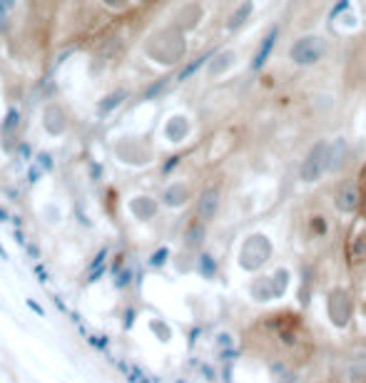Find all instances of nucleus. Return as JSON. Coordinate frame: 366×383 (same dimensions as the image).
I'll return each instance as SVG.
<instances>
[{
  "mask_svg": "<svg viewBox=\"0 0 366 383\" xmlns=\"http://www.w3.org/2000/svg\"><path fill=\"white\" fill-rule=\"evenodd\" d=\"M272 257V241L264 234H252L244 239L242 251H239V266L247 271H257L269 262Z\"/></svg>",
  "mask_w": 366,
  "mask_h": 383,
  "instance_id": "f257e3e1",
  "label": "nucleus"
},
{
  "mask_svg": "<svg viewBox=\"0 0 366 383\" xmlns=\"http://www.w3.org/2000/svg\"><path fill=\"white\" fill-rule=\"evenodd\" d=\"M324 55H327V40L321 35H304L289 48V58L299 67L316 65L319 60H324Z\"/></svg>",
  "mask_w": 366,
  "mask_h": 383,
  "instance_id": "f03ea898",
  "label": "nucleus"
},
{
  "mask_svg": "<svg viewBox=\"0 0 366 383\" xmlns=\"http://www.w3.org/2000/svg\"><path fill=\"white\" fill-rule=\"evenodd\" d=\"M147 50H150V58H154L157 62L172 65L175 60L182 58L184 40L180 32H172V30H170V32H162V35H157L154 40H150Z\"/></svg>",
  "mask_w": 366,
  "mask_h": 383,
  "instance_id": "7ed1b4c3",
  "label": "nucleus"
},
{
  "mask_svg": "<svg viewBox=\"0 0 366 383\" xmlns=\"http://www.w3.org/2000/svg\"><path fill=\"white\" fill-rule=\"evenodd\" d=\"M327 149H329V142H316L314 147L306 152L304 162L299 167V179L302 182L314 184V182L321 179V175L327 172Z\"/></svg>",
  "mask_w": 366,
  "mask_h": 383,
  "instance_id": "20e7f679",
  "label": "nucleus"
},
{
  "mask_svg": "<svg viewBox=\"0 0 366 383\" xmlns=\"http://www.w3.org/2000/svg\"><path fill=\"white\" fill-rule=\"evenodd\" d=\"M329 316L336 326H346L351 319V299L344 289H334L329 294Z\"/></svg>",
  "mask_w": 366,
  "mask_h": 383,
  "instance_id": "39448f33",
  "label": "nucleus"
},
{
  "mask_svg": "<svg viewBox=\"0 0 366 383\" xmlns=\"http://www.w3.org/2000/svg\"><path fill=\"white\" fill-rule=\"evenodd\" d=\"M276 40H279V25H274V28L262 37V42H259V48H257V53H254V60H252V72H259V70L267 65V60L272 58V50H274Z\"/></svg>",
  "mask_w": 366,
  "mask_h": 383,
  "instance_id": "423d86ee",
  "label": "nucleus"
},
{
  "mask_svg": "<svg viewBox=\"0 0 366 383\" xmlns=\"http://www.w3.org/2000/svg\"><path fill=\"white\" fill-rule=\"evenodd\" d=\"M334 204H336V209L344 211V214L356 211V206H359V189H356L354 184L339 187V192H336V197H334Z\"/></svg>",
  "mask_w": 366,
  "mask_h": 383,
  "instance_id": "0eeeda50",
  "label": "nucleus"
},
{
  "mask_svg": "<svg viewBox=\"0 0 366 383\" xmlns=\"http://www.w3.org/2000/svg\"><path fill=\"white\" fill-rule=\"evenodd\" d=\"M344 159H346V142L344 137H336L334 142H329V149H327V172L339 169Z\"/></svg>",
  "mask_w": 366,
  "mask_h": 383,
  "instance_id": "6e6552de",
  "label": "nucleus"
},
{
  "mask_svg": "<svg viewBox=\"0 0 366 383\" xmlns=\"http://www.w3.org/2000/svg\"><path fill=\"white\" fill-rule=\"evenodd\" d=\"M219 209V192L217 189H205L199 194V204H197V211L202 219H212Z\"/></svg>",
  "mask_w": 366,
  "mask_h": 383,
  "instance_id": "1a4fd4ad",
  "label": "nucleus"
},
{
  "mask_svg": "<svg viewBox=\"0 0 366 383\" xmlns=\"http://www.w3.org/2000/svg\"><path fill=\"white\" fill-rule=\"evenodd\" d=\"M252 13H254V3H252V0H244L242 5H239V8H237V10L229 15V20H227V30H229V32L239 30L244 23L249 20V15H252Z\"/></svg>",
  "mask_w": 366,
  "mask_h": 383,
  "instance_id": "9d476101",
  "label": "nucleus"
},
{
  "mask_svg": "<svg viewBox=\"0 0 366 383\" xmlns=\"http://www.w3.org/2000/svg\"><path fill=\"white\" fill-rule=\"evenodd\" d=\"M234 53L232 50H224V53H214V58L210 60V75H222L227 72L232 65H234Z\"/></svg>",
  "mask_w": 366,
  "mask_h": 383,
  "instance_id": "9b49d317",
  "label": "nucleus"
},
{
  "mask_svg": "<svg viewBox=\"0 0 366 383\" xmlns=\"http://www.w3.org/2000/svg\"><path fill=\"white\" fill-rule=\"evenodd\" d=\"M187 132H189V122H187L182 115H177V117H172L167 122V140L182 142L184 137H187Z\"/></svg>",
  "mask_w": 366,
  "mask_h": 383,
  "instance_id": "f8f14e48",
  "label": "nucleus"
},
{
  "mask_svg": "<svg viewBox=\"0 0 366 383\" xmlns=\"http://www.w3.org/2000/svg\"><path fill=\"white\" fill-rule=\"evenodd\" d=\"M252 296H254L257 301H269V299H276L272 276H269V279H257V281H254V286H252Z\"/></svg>",
  "mask_w": 366,
  "mask_h": 383,
  "instance_id": "ddd939ff",
  "label": "nucleus"
},
{
  "mask_svg": "<svg viewBox=\"0 0 366 383\" xmlns=\"http://www.w3.org/2000/svg\"><path fill=\"white\" fill-rule=\"evenodd\" d=\"M187 197H189V192H187V187L184 184H172L167 192H165V202L170 206H180L187 202Z\"/></svg>",
  "mask_w": 366,
  "mask_h": 383,
  "instance_id": "4468645a",
  "label": "nucleus"
},
{
  "mask_svg": "<svg viewBox=\"0 0 366 383\" xmlns=\"http://www.w3.org/2000/svg\"><path fill=\"white\" fill-rule=\"evenodd\" d=\"M132 209H135V214L140 219H150L157 211V204H154L152 199H137V202H132Z\"/></svg>",
  "mask_w": 366,
  "mask_h": 383,
  "instance_id": "2eb2a0df",
  "label": "nucleus"
},
{
  "mask_svg": "<svg viewBox=\"0 0 366 383\" xmlns=\"http://www.w3.org/2000/svg\"><path fill=\"white\" fill-rule=\"evenodd\" d=\"M212 58H214V53H205L202 58H197L194 62H189V65H187V67L182 70V72H180V80H187V77H192V75H194V72H197L199 67H205V62H210Z\"/></svg>",
  "mask_w": 366,
  "mask_h": 383,
  "instance_id": "dca6fc26",
  "label": "nucleus"
},
{
  "mask_svg": "<svg viewBox=\"0 0 366 383\" xmlns=\"http://www.w3.org/2000/svg\"><path fill=\"white\" fill-rule=\"evenodd\" d=\"M199 271H202V276H207V279H212L214 276L217 264H214V259L210 257V254H202V257H199Z\"/></svg>",
  "mask_w": 366,
  "mask_h": 383,
  "instance_id": "f3484780",
  "label": "nucleus"
},
{
  "mask_svg": "<svg viewBox=\"0 0 366 383\" xmlns=\"http://www.w3.org/2000/svg\"><path fill=\"white\" fill-rule=\"evenodd\" d=\"M202 236H205V229H202L199 224H192V227H189V234H187V241L197 246V244L202 241Z\"/></svg>",
  "mask_w": 366,
  "mask_h": 383,
  "instance_id": "a211bd4d",
  "label": "nucleus"
},
{
  "mask_svg": "<svg viewBox=\"0 0 366 383\" xmlns=\"http://www.w3.org/2000/svg\"><path fill=\"white\" fill-rule=\"evenodd\" d=\"M349 3H351V0H339L334 8H332V13H329V20H332V23H334V20L341 15V13H344V10H349Z\"/></svg>",
  "mask_w": 366,
  "mask_h": 383,
  "instance_id": "6ab92c4d",
  "label": "nucleus"
},
{
  "mask_svg": "<svg viewBox=\"0 0 366 383\" xmlns=\"http://www.w3.org/2000/svg\"><path fill=\"white\" fill-rule=\"evenodd\" d=\"M311 227H314V234H327V219L324 217H314L311 219Z\"/></svg>",
  "mask_w": 366,
  "mask_h": 383,
  "instance_id": "aec40b11",
  "label": "nucleus"
},
{
  "mask_svg": "<svg viewBox=\"0 0 366 383\" xmlns=\"http://www.w3.org/2000/svg\"><path fill=\"white\" fill-rule=\"evenodd\" d=\"M165 259H167V249H159L157 257H152V264H162Z\"/></svg>",
  "mask_w": 366,
  "mask_h": 383,
  "instance_id": "412c9836",
  "label": "nucleus"
},
{
  "mask_svg": "<svg viewBox=\"0 0 366 383\" xmlns=\"http://www.w3.org/2000/svg\"><path fill=\"white\" fill-rule=\"evenodd\" d=\"M28 306H30L32 311H37V314H40V316H43V314H45V311H43V309H40V306H37V304H35V301H28Z\"/></svg>",
  "mask_w": 366,
  "mask_h": 383,
  "instance_id": "4be33fe9",
  "label": "nucleus"
},
{
  "mask_svg": "<svg viewBox=\"0 0 366 383\" xmlns=\"http://www.w3.org/2000/svg\"><path fill=\"white\" fill-rule=\"evenodd\" d=\"M105 3H107V5H122L125 0H105Z\"/></svg>",
  "mask_w": 366,
  "mask_h": 383,
  "instance_id": "5701e85b",
  "label": "nucleus"
},
{
  "mask_svg": "<svg viewBox=\"0 0 366 383\" xmlns=\"http://www.w3.org/2000/svg\"><path fill=\"white\" fill-rule=\"evenodd\" d=\"M0 18H3V5H0Z\"/></svg>",
  "mask_w": 366,
  "mask_h": 383,
  "instance_id": "b1692460",
  "label": "nucleus"
}]
</instances>
